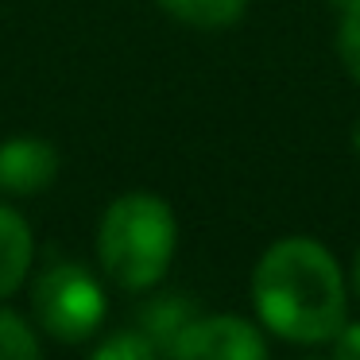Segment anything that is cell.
Instances as JSON below:
<instances>
[{
  "label": "cell",
  "mask_w": 360,
  "mask_h": 360,
  "mask_svg": "<svg viewBox=\"0 0 360 360\" xmlns=\"http://www.w3.org/2000/svg\"><path fill=\"white\" fill-rule=\"evenodd\" d=\"M252 302L271 333L298 345L333 341L349 318V290L333 252L310 236H287L259 256Z\"/></svg>",
  "instance_id": "1"
},
{
  "label": "cell",
  "mask_w": 360,
  "mask_h": 360,
  "mask_svg": "<svg viewBox=\"0 0 360 360\" xmlns=\"http://www.w3.org/2000/svg\"><path fill=\"white\" fill-rule=\"evenodd\" d=\"M174 213L163 198L155 194H120L105 210L101 229H97V256L112 283L128 290L155 287L167 275L174 256Z\"/></svg>",
  "instance_id": "2"
},
{
  "label": "cell",
  "mask_w": 360,
  "mask_h": 360,
  "mask_svg": "<svg viewBox=\"0 0 360 360\" xmlns=\"http://www.w3.org/2000/svg\"><path fill=\"white\" fill-rule=\"evenodd\" d=\"M32 310L55 341H86L105 318V290L86 267L55 259L35 275Z\"/></svg>",
  "instance_id": "3"
},
{
  "label": "cell",
  "mask_w": 360,
  "mask_h": 360,
  "mask_svg": "<svg viewBox=\"0 0 360 360\" xmlns=\"http://www.w3.org/2000/svg\"><path fill=\"white\" fill-rule=\"evenodd\" d=\"M171 360H267V345L252 321L236 314L194 318L167 345Z\"/></svg>",
  "instance_id": "4"
},
{
  "label": "cell",
  "mask_w": 360,
  "mask_h": 360,
  "mask_svg": "<svg viewBox=\"0 0 360 360\" xmlns=\"http://www.w3.org/2000/svg\"><path fill=\"white\" fill-rule=\"evenodd\" d=\"M58 174V151L47 140L35 136H16L0 143V190L4 194H39Z\"/></svg>",
  "instance_id": "5"
},
{
  "label": "cell",
  "mask_w": 360,
  "mask_h": 360,
  "mask_svg": "<svg viewBox=\"0 0 360 360\" xmlns=\"http://www.w3.org/2000/svg\"><path fill=\"white\" fill-rule=\"evenodd\" d=\"M32 229L16 210L0 205V298L12 295L32 271Z\"/></svg>",
  "instance_id": "6"
},
{
  "label": "cell",
  "mask_w": 360,
  "mask_h": 360,
  "mask_svg": "<svg viewBox=\"0 0 360 360\" xmlns=\"http://www.w3.org/2000/svg\"><path fill=\"white\" fill-rule=\"evenodd\" d=\"M159 8L190 27H229L244 16L248 0H159Z\"/></svg>",
  "instance_id": "7"
},
{
  "label": "cell",
  "mask_w": 360,
  "mask_h": 360,
  "mask_svg": "<svg viewBox=\"0 0 360 360\" xmlns=\"http://www.w3.org/2000/svg\"><path fill=\"white\" fill-rule=\"evenodd\" d=\"M0 360H43L32 326L8 310H0Z\"/></svg>",
  "instance_id": "8"
},
{
  "label": "cell",
  "mask_w": 360,
  "mask_h": 360,
  "mask_svg": "<svg viewBox=\"0 0 360 360\" xmlns=\"http://www.w3.org/2000/svg\"><path fill=\"white\" fill-rule=\"evenodd\" d=\"M89 360H159V345L148 333H112Z\"/></svg>",
  "instance_id": "9"
},
{
  "label": "cell",
  "mask_w": 360,
  "mask_h": 360,
  "mask_svg": "<svg viewBox=\"0 0 360 360\" xmlns=\"http://www.w3.org/2000/svg\"><path fill=\"white\" fill-rule=\"evenodd\" d=\"M337 51H341V63L352 78L360 82V0L352 8L341 12V32H337Z\"/></svg>",
  "instance_id": "10"
},
{
  "label": "cell",
  "mask_w": 360,
  "mask_h": 360,
  "mask_svg": "<svg viewBox=\"0 0 360 360\" xmlns=\"http://www.w3.org/2000/svg\"><path fill=\"white\" fill-rule=\"evenodd\" d=\"M333 360H360V321H345L333 337Z\"/></svg>",
  "instance_id": "11"
},
{
  "label": "cell",
  "mask_w": 360,
  "mask_h": 360,
  "mask_svg": "<svg viewBox=\"0 0 360 360\" xmlns=\"http://www.w3.org/2000/svg\"><path fill=\"white\" fill-rule=\"evenodd\" d=\"M352 287H356V295H360V252H356V264H352Z\"/></svg>",
  "instance_id": "12"
},
{
  "label": "cell",
  "mask_w": 360,
  "mask_h": 360,
  "mask_svg": "<svg viewBox=\"0 0 360 360\" xmlns=\"http://www.w3.org/2000/svg\"><path fill=\"white\" fill-rule=\"evenodd\" d=\"M337 4H341V12H345V8H352V4H356V0H337Z\"/></svg>",
  "instance_id": "13"
},
{
  "label": "cell",
  "mask_w": 360,
  "mask_h": 360,
  "mask_svg": "<svg viewBox=\"0 0 360 360\" xmlns=\"http://www.w3.org/2000/svg\"><path fill=\"white\" fill-rule=\"evenodd\" d=\"M352 143H356V151H360V124H356V136H352Z\"/></svg>",
  "instance_id": "14"
}]
</instances>
